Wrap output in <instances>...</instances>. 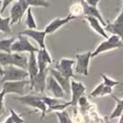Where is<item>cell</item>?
I'll use <instances>...</instances> for the list:
<instances>
[{
  "label": "cell",
  "instance_id": "1",
  "mask_svg": "<svg viewBox=\"0 0 123 123\" xmlns=\"http://www.w3.org/2000/svg\"><path fill=\"white\" fill-rule=\"evenodd\" d=\"M42 96H36V95H23V96H19V97H14V99L19 101L20 103L24 104V105H27L29 107H31L34 109V111L36 110H40L41 111V116H40V120H43L46 116V111H47V107L44 103L41 100Z\"/></svg>",
  "mask_w": 123,
  "mask_h": 123
},
{
  "label": "cell",
  "instance_id": "2",
  "mask_svg": "<svg viewBox=\"0 0 123 123\" xmlns=\"http://www.w3.org/2000/svg\"><path fill=\"white\" fill-rule=\"evenodd\" d=\"M122 46H123V42L120 39L119 36L112 34L107 39L100 42L99 46L95 48V51L93 53H91V59L95 58L96 56H98V54H100L102 53L112 51V50H115V48H120Z\"/></svg>",
  "mask_w": 123,
  "mask_h": 123
},
{
  "label": "cell",
  "instance_id": "3",
  "mask_svg": "<svg viewBox=\"0 0 123 123\" xmlns=\"http://www.w3.org/2000/svg\"><path fill=\"white\" fill-rule=\"evenodd\" d=\"M29 8L27 0H19V1H13L10 8V25L16 23H20L21 19L25 13V11Z\"/></svg>",
  "mask_w": 123,
  "mask_h": 123
},
{
  "label": "cell",
  "instance_id": "4",
  "mask_svg": "<svg viewBox=\"0 0 123 123\" xmlns=\"http://www.w3.org/2000/svg\"><path fill=\"white\" fill-rule=\"evenodd\" d=\"M3 69H4V74L1 80V84L4 82L23 81V80H26L29 77L27 71L21 70L14 66H8L3 68Z\"/></svg>",
  "mask_w": 123,
  "mask_h": 123
},
{
  "label": "cell",
  "instance_id": "5",
  "mask_svg": "<svg viewBox=\"0 0 123 123\" xmlns=\"http://www.w3.org/2000/svg\"><path fill=\"white\" fill-rule=\"evenodd\" d=\"M39 50L37 47H35L31 42L29 41L27 36L24 35H19L16 40L13 42V45L11 46V53H21V54H31V53H37Z\"/></svg>",
  "mask_w": 123,
  "mask_h": 123
},
{
  "label": "cell",
  "instance_id": "6",
  "mask_svg": "<svg viewBox=\"0 0 123 123\" xmlns=\"http://www.w3.org/2000/svg\"><path fill=\"white\" fill-rule=\"evenodd\" d=\"M90 60H91V53L90 52H86L83 54H75L74 71L77 74H80V75L88 76Z\"/></svg>",
  "mask_w": 123,
  "mask_h": 123
},
{
  "label": "cell",
  "instance_id": "7",
  "mask_svg": "<svg viewBox=\"0 0 123 123\" xmlns=\"http://www.w3.org/2000/svg\"><path fill=\"white\" fill-rule=\"evenodd\" d=\"M29 84V80L23 81H15V82H4L2 83V92L7 94H18L20 96L25 95V87Z\"/></svg>",
  "mask_w": 123,
  "mask_h": 123
},
{
  "label": "cell",
  "instance_id": "8",
  "mask_svg": "<svg viewBox=\"0 0 123 123\" xmlns=\"http://www.w3.org/2000/svg\"><path fill=\"white\" fill-rule=\"evenodd\" d=\"M75 65V60L72 59H61L58 63L55 65V70L59 72L61 75L70 80L71 78H76L73 72V66Z\"/></svg>",
  "mask_w": 123,
  "mask_h": 123
},
{
  "label": "cell",
  "instance_id": "9",
  "mask_svg": "<svg viewBox=\"0 0 123 123\" xmlns=\"http://www.w3.org/2000/svg\"><path fill=\"white\" fill-rule=\"evenodd\" d=\"M106 31H109L113 35H117L123 42V7L118 16L115 18L113 22H107L105 28Z\"/></svg>",
  "mask_w": 123,
  "mask_h": 123
},
{
  "label": "cell",
  "instance_id": "10",
  "mask_svg": "<svg viewBox=\"0 0 123 123\" xmlns=\"http://www.w3.org/2000/svg\"><path fill=\"white\" fill-rule=\"evenodd\" d=\"M85 85L81 82H77L72 80L70 81V94H71V105L72 106H76L78 100L84 95L85 93Z\"/></svg>",
  "mask_w": 123,
  "mask_h": 123
},
{
  "label": "cell",
  "instance_id": "11",
  "mask_svg": "<svg viewBox=\"0 0 123 123\" xmlns=\"http://www.w3.org/2000/svg\"><path fill=\"white\" fill-rule=\"evenodd\" d=\"M19 35H24L34 39L36 42L38 44V46H40V50H44L46 48L45 46V36L46 33L44 30H37V29H25L23 31L18 33Z\"/></svg>",
  "mask_w": 123,
  "mask_h": 123
},
{
  "label": "cell",
  "instance_id": "12",
  "mask_svg": "<svg viewBox=\"0 0 123 123\" xmlns=\"http://www.w3.org/2000/svg\"><path fill=\"white\" fill-rule=\"evenodd\" d=\"M75 18H76L75 16H73L71 14H68V15H67L66 17H64V18H55L54 20H52V21H50V22L48 23V25L44 29L46 35L55 32L56 30H58L59 28H61L63 25H65V24H67L69 21L74 20Z\"/></svg>",
  "mask_w": 123,
  "mask_h": 123
},
{
  "label": "cell",
  "instance_id": "13",
  "mask_svg": "<svg viewBox=\"0 0 123 123\" xmlns=\"http://www.w3.org/2000/svg\"><path fill=\"white\" fill-rule=\"evenodd\" d=\"M46 89L49 92H51L52 95H53V98H56V99H62V98H64V96L66 95L64 93L63 89L61 88V86L56 82V80H55L51 75L47 76Z\"/></svg>",
  "mask_w": 123,
  "mask_h": 123
},
{
  "label": "cell",
  "instance_id": "14",
  "mask_svg": "<svg viewBox=\"0 0 123 123\" xmlns=\"http://www.w3.org/2000/svg\"><path fill=\"white\" fill-rule=\"evenodd\" d=\"M81 6H82V14L84 16H89V17H94L96 19H98L100 21V23L103 26H106L107 22L103 19V17L100 13L99 9L97 7H94V6H91L89 4H87L86 1H81L80 2Z\"/></svg>",
  "mask_w": 123,
  "mask_h": 123
},
{
  "label": "cell",
  "instance_id": "15",
  "mask_svg": "<svg viewBox=\"0 0 123 123\" xmlns=\"http://www.w3.org/2000/svg\"><path fill=\"white\" fill-rule=\"evenodd\" d=\"M36 60H37V65L39 72H44L48 70V66L52 64V58L50 56L49 52L44 48V50H39L36 54Z\"/></svg>",
  "mask_w": 123,
  "mask_h": 123
},
{
  "label": "cell",
  "instance_id": "16",
  "mask_svg": "<svg viewBox=\"0 0 123 123\" xmlns=\"http://www.w3.org/2000/svg\"><path fill=\"white\" fill-rule=\"evenodd\" d=\"M48 76V70L44 71V72H39L38 75L36 76V78L34 79V81L29 84L30 85V89L34 90L35 92H38V93L43 94L46 88V79Z\"/></svg>",
  "mask_w": 123,
  "mask_h": 123
},
{
  "label": "cell",
  "instance_id": "17",
  "mask_svg": "<svg viewBox=\"0 0 123 123\" xmlns=\"http://www.w3.org/2000/svg\"><path fill=\"white\" fill-rule=\"evenodd\" d=\"M48 72H49V75H51L55 80H56V82L61 86V88L63 89L64 93L66 95H70V80H68L64 76H62L59 72H57L55 69H53V68L48 67Z\"/></svg>",
  "mask_w": 123,
  "mask_h": 123
},
{
  "label": "cell",
  "instance_id": "18",
  "mask_svg": "<svg viewBox=\"0 0 123 123\" xmlns=\"http://www.w3.org/2000/svg\"><path fill=\"white\" fill-rule=\"evenodd\" d=\"M27 73H28V78H29V84H31L36 76L38 75L39 69L37 65V60H36V54L35 53L29 54L28 56V65H27Z\"/></svg>",
  "mask_w": 123,
  "mask_h": 123
},
{
  "label": "cell",
  "instance_id": "19",
  "mask_svg": "<svg viewBox=\"0 0 123 123\" xmlns=\"http://www.w3.org/2000/svg\"><path fill=\"white\" fill-rule=\"evenodd\" d=\"M28 65V56L21 53H11V65L21 70L27 71Z\"/></svg>",
  "mask_w": 123,
  "mask_h": 123
},
{
  "label": "cell",
  "instance_id": "20",
  "mask_svg": "<svg viewBox=\"0 0 123 123\" xmlns=\"http://www.w3.org/2000/svg\"><path fill=\"white\" fill-rule=\"evenodd\" d=\"M84 17H85V19L87 20V22L89 23V25L91 26V28L93 29L95 32H97L98 34H100L101 36H103V38H106V39L109 38L108 34L105 31V29H104L103 25L100 23L99 20L96 19V18H94V17H89V16H84Z\"/></svg>",
  "mask_w": 123,
  "mask_h": 123
},
{
  "label": "cell",
  "instance_id": "21",
  "mask_svg": "<svg viewBox=\"0 0 123 123\" xmlns=\"http://www.w3.org/2000/svg\"><path fill=\"white\" fill-rule=\"evenodd\" d=\"M112 98L116 101V107L114 109V111L111 113V115L109 116L110 119H114V118H118L122 115L123 113V98L122 99H118L116 96L112 95Z\"/></svg>",
  "mask_w": 123,
  "mask_h": 123
},
{
  "label": "cell",
  "instance_id": "22",
  "mask_svg": "<svg viewBox=\"0 0 123 123\" xmlns=\"http://www.w3.org/2000/svg\"><path fill=\"white\" fill-rule=\"evenodd\" d=\"M15 40H16V38L0 39V52L6 53V54H11V46Z\"/></svg>",
  "mask_w": 123,
  "mask_h": 123
},
{
  "label": "cell",
  "instance_id": "23",
  "mask_svg": "<svg viewBox=\"0 0 123 123\" xmlns=\"http://www.w3.org/2000/svg\"><path fill=\"white\" fill-rule=\"evenodd\" d=\"M25 24L27 26V29H37V23L32 14V9L29 7L26 11V19H25Z\"/></svg>",
  "mask_w": 123,
  "mask_h": 123
},
{
  "label": "cell",
  "instance_id": "24",
  "mask_svg": "<svg viewBox=\"0 0 123 123\" xmlns=\"http://www.w3.org/2000/svg\"><path fill=\"white\" fill-rule=\"evenodd\" d=\"M0 32H3L6 34H9L12 32L11 25H10V17H1L0 15Z\"/></svg>",
  "mask_w": 123,
  "mask_h": 123
},
{
  "label": "cell",
  "instance_id": "25",
  "mask_svg": "<svg viewBox=\"0 0 123 123\" xmlns=\"http://www.w3.org/2000/svg\"><path fill=\"white\" fill-rule=\"evenodd\" d=\"M41 100L46 105L47 108H50V107H53L55 105H58V104H60V103H63V102H61L59 99L49 97V96H42L41 97Z\"/></svg>",
  "mask_w": 123,
  "mask_h": 123
},
{
  "label": "cell",
  "instance_id": "26",
  "mask_svg": "<svg viewBox=\"0 0 123 123\" xmlns=\"http://www.w3.org/2000/svg\"><path fill=\"white\" fill-rule=\"evenodd\" d=\"M71 105V103L70 101L69 102H63V103H60L58 104V105H55L53 107H50V108H47V111H46V114L47 113H50V112H62V111H65V109L70 106Z\"/></svg>",
  "mask_w": 123,
  "mask_h": 123
},
{
  "label": "cell",
  "instance_id": "27",
  "mask_svg": "<svg viewBox=\"0 0 123 123\" xmlns=\"http://www.w3.org/2000/svg\"><path fill=\"white\" fill-rule=\"evenodd\" d=\"M100 76L103 80V85L104 86H106V87H110V88H113L115 87V86H117L119 85V81H117V80H113L111 78H109L108 76L106 75H104V74H100Z\"/></svg>",
  "mask_w": 123,
  "mask_h": 123
},
{
  "label": "cell",
  "instance_id": "28",
  "mask_svg": "<svg viewBox=\"0 0 123 123\" xmlns=\"http://www.w3.org/2000/svg\"><path fill=\"white\" fill-rule=\"evenodd\" d=\"M27 3L29 5V7H44L47 8L50 6V3L48 1H44V0H27Z\"/></svg>",
  "mask_w": 123,
  "mask_h": 123
},
{
  "label": "cell",
  "instance_id": "29",
  "mask_svg": "<svg viewBox=\"0 0 123 123\" xmlns=\"http://www.w3.org/2000/svg\"><path fill=\"white\" fill-rule=\"evenodd\" d=\"M0 65L2 68L11 65V54H6L0 52Z\"/></svg>",
  "mask_w": 123,
  "mask_h": 123
},
{
  "label": "cell",
  "instance_id": "30",
  "mask_svg": "<svg viewBox=\"0 0 123 123\" xmlns=\"http://www.w3.org/2000/svg\"><path fill=\"white\" fill-rule=\"evenodd\" d=\"M56 116L59 120V123H73L69 114L66 111H62V112H56Z\"/></svg>",
  "mask_w": 123,
  "mask_h": 123
},
{
  "label": "cell",
  "instance_id": "31",
  "mask_svg": "<svg viewBox=\"0 0 123 123\" xmlns=\"http://www.w3.org/2000/svg\"><path fill=\"white\" fill-rule=\"evenodd\" d=\"M81 13H82V6H81L80 3L73 5L72 7H71V13H70L71 15L77 17L78 15H80Z\"/></svg>",
  "mask_w": 123,
  "mask_h": 123
},
{
  "label": "cell",
  "instance_id": "32",
  "mask_svg": "<svg viewBox=\"0 0 123 123\" xmlns=\"http://www.w3.org/2000/svg\"><path fill=\"white\" fill-rule=\"evenodd\" d=\"M103 87H104L103 83H100V84L98 85V86H96V87L94 88V90H93V91H92L91 93H90V96H91V97H100Z\"/></svg>",
  "mask_w": 123,
  "mask_h": 123
},
{
  "label": "cell",
  "instance_id": "33",
  "mask_svg": "<svg viewBox=\"0 0 123 123\" xmlns=\"http://www.w3.org/2000/svg\"><path fill=\"white\" fill-rule=\"evenodd\" d=\"M10 116L14 123H24V120L21 118V116L18 115L13 109H10Z\"/></svg>",
  "mask_w": 123,
  "mask_h": 123
},
{
  "label": "cell",
  "instance_id": "34",
  "mask_svg": "<svg viewBox=\"0 0 123 123\" xmlns=\"http://www.w3.org/2000/svg\"><path fill=\"white\" fill-rule=\"evenodd\" d=\"M4 96H5V94L1 91L0 92V116L4 113V110H5V108H4Z\"/></svg>",
  "mask_w": 123,
  "mask_h": 123
},
{
  "label": "cell",
  "instance_id": "35",
  "mask_svg": "<svg viewBox=\"0 0 123 123\" xmlns=\"http://www.w3.org/2000/svg\"><path fill=\"white\" fill-rule=\"evenodd\" d=\"M106 95H112V88L104 86L103 89H102V92H101L100 97H104V96H106Z\"/></svg>",
  "mask_w": 123,
  "mask_h": 123
},
{
  "label": "cell",
  "instance_id": "36",
  "mask_svg": "<svg viewBox=\"0 0 123 123\" xmlns=\"http://www.w3.org/2000/svg\"><path fill=\"white\" fill-rule=\"evenodd\" d=\"M77 104H79L81 108H85V107H87V106H88V101H87V98L84 97V96H82V97L80 98V99L78 100V103H77Z\"/></svg>",
  "mask_w": 123,
  "mask_h": 123
},
{
  "label": "cell",
  "instance_id": "37",
  "mask_svg": "<svg viewBox=\"0 0 123 123\" xmlns=\"http://www.w3.org/2000/svg\"><path fill=\"white\" fill-rule=\"evenodd\" d=\"M12 2L13 1H11V0H7V1H2V5H1V8H0V13H3V12L5 11V9L8 7V6L10 5V4H12Z\"/></svg>",
  "mask_w": 123,
  "mask_h": 123
},
{
  "label": "cell",
  "instance_id": "38",
  "mask_svg": "<svg viewBox=\"0 0 123 123\" xmlns=\"http://www.w3.org/2000/svg\"><path fill=\"white\" fill-rule=\"evenodd\" d=\"M86 2L91 6H94V7H97V5L100 3V1H98V0H89V1H86Z\"/></svg>",
  "mask_w": 123,
  "mask_h": 123
},
{
  "label": "cell",
  "instance_id": "39",
  "mask_svg": "<svg viewBox=\"0 0 123 123\" xmlns=\"http://www.w3.org/2000/svg\"><path fill=\"white\" fill-rule=\"evenodd\" d=\"M3 74H4V69L1 67V65H0V76L3 77Z\"/></svg>",
  "mask_w": 123,
  "mask_h": 123
},
{
  "label": "cell",
  "instance_id": "40",
  "mask_svg": "<svg viewBox=\"0 0 123 123\" xmlns=\"http://www.w3.org/2000/svg\"><path fill=\"white\" fill-rule=\"evenodd\" d=\"M1 5H2V1H0V8H1Z\"/></svg>",
  "mask_w": 123,
  "mask_h": 123
},
{
  "label": "cell",
  "instance_id": "41",
  "mask_svg": "<svg viewBox=\"0 0 123 123\" xmlns=\"http://www.w3.org/2000/svg\"><path fill=\"white\" fill-rule=\"evenodd\" d=\"M0 38H1V33H0Z\"/></svg>",
  "mask_w": 123,
  "mask_h": 123
},
{
  "label": "cell",
  "instance_id": "42",
  "mask_svg": "<svg viewBox=\"0 0 123 123\" xmlns=\"http://www.w3.org/2000/svg\"><path fill=\"white\" fill-rule=\"evenodd\" d=\"M122 94H123V92H122Z\"/></svg>",
  "mask_w": 123,
  "mask_h": 123
}]
</instances>
